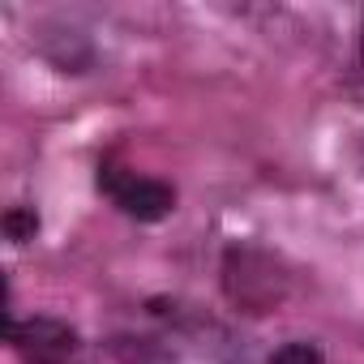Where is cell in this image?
<instances>
[{
	"label": "cell",
	"instance_id": "cell-3",
	"mask_svg": "<svg viewBox=\"0 0 364 364\" xmlns=\"http://www.w3.org/2000/svg\"><path fill=\"white\" fill-rule=\"evenodd\" d=\"M270 364H326V360H321V351L313 343H287V347L274 351Z\"/></svg>",
	"mask_w": 364,
	"mask_h": 364
},
{
	"label": "cell",
	"instance_id": "cell-1",
	"mask_svg": "<svg viewBox=\"0 0 364 364\" xmlns=\"http://www.w3.org/2000/svg\"><path fill=\"white\" fill-rule=\"evenodd\" d=\"M99 189H107L112 202L129 219H141V223H154V219L171 215V206H176V193L163 185V180H150V176H137V171L103 167L99 171Z\"/></svg>",
	"mask_w": 364,
	"mask_h": 364
},
{
	"label": "cell",
	"instance_id": "cell-2",
	"mask_svg": "<svg viewBox=\"0 0 364 364\" xmlns=\"http://www.w3.org/2000/svg\"><path fill=\"white\" fill-rule=\"evenodd\" d=\"M5 232H9V240L26 245V240H35V232H39V215L26 210V206H14V210L5 215Z\"/></svg>",
	"mask_w": 364,
	"mask_h": 364
},
{
	"label": "cell",
	"instance_id": "cell-4",
	"mask_svg": "<svg viewBox=\"0 0 364 364\" xmlns=\"http://www.w3.org/2000/svg\"><path fill=\"white\" fill-rule=\"evenodd\" d=\"M360 60H364V31H360Z\"/></svg>",
	"mask_w": 364,
	"mask_h": 364
}]
</instances>
